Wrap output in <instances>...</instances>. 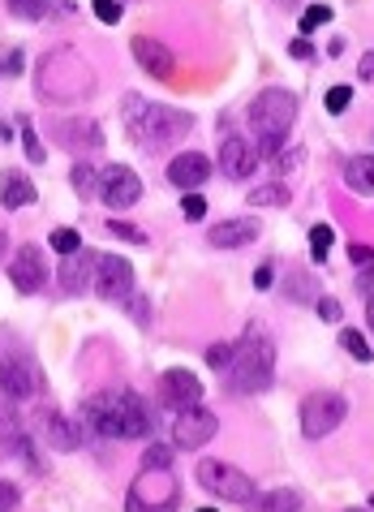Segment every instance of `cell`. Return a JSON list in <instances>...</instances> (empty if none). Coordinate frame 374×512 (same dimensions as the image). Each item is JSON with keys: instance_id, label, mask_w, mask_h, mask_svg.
Listing matches in <instances>:
<instances>
[{"instance_id": "obj_26", "label": "cell", "mask_w": 374, "mask_h": 512, "mask_svg": "<svg viewBox=\"0 0 374 512\" xmlns=\"http://www.w3.org/2000/svg\"><path fill=\"white\" fill-rule=\"evenodd\" d=\"M74 190H78V198H86V203H91V198H99V173L91 164H74Z\"/></svg>"}, {"instance_id": "obj_17", "label": "cell", "mask_w": 374, "mask_h": 512, "mask_svg": "<svg viewBox=\"0 0 374 512\" xmlns=\"http://www.w3.org/2000/svg\"><path fill=\"white\" fill-rule=\"evenodd\" d=\"M95 263H99V254L95 250H78V254H65V263H61V272H56V280H61V289L65 293H86V284H95Z\"/></svg>"}, {"instance_id": "obj_45", "label": "cell", "mask_w": 374, "mask_h": 512, "mask_svg": "<svg viewBox=\"0 0 374 512\" xmlns=\"http://www.w3.org/2000/svg\"><path fill=\"white\" fill-rule=\"evenodd\" d=\"M289 52H293V61H314V48H310V39H293V44H289Z\"/></svg>"}, {"instance_id": "obj_21", "label": "cell", "mask_w": 374, "mask_h": 512, "mask_svg": "<svg viewBox=\"0 0 374 512\" xmlns=\"http://www.w3.org/2000/svg\"><path fill=\"white\" fill-rule=\"evenodd\" d=\"M43 444H48L52 452H78L82 448V431L69 418L48 414L43 418Z\"/></svg>"}, {"instance_id": "obj_32", "label": "cell", "mask_w": 374, "mask_h": 512, "mask_svg": "<svg viewBox=\"0 0 374 512\" xmlns=\"http://www.w3.org/2000/svg\"><path fill=\"white\" fill-rule=\"evenodd\" d=\"M332 22V9L327 5H310L306 13H301V35H310V31H319V26Z\"/></svg>"}, {"instance_id": "obj_22", "label": "cell", "mask_w": 374, "mask_h": 512, "mask_svg": "<svg viewBox=\"0 0 374 512\" xmlns=\"http://www.w3.org/2000/svg\"><path fill=\"white\" fill-rule=\"evenodd\" d=\"M344 186L357 194H374V155H349L344 160Z\"/></svg>"}, {"instance_id": "obj_37", "label": "cell", "mask_w": 374, "mask_h": 512, "mask_svg": "<svg viewBox=\"0 0 374 512\" xmlns=\"http://www.w3.org/2000/svg\"><path fill=\"white\" fill-rule=\"evenodd\" d=\"M181 211H185V220H203V216H207V203H203V194H194V190H190V194L181 198Z\"/></svg>"}, {"instance_id": "obj_27", "label": "cell", "mask_w": 374, "mask_h": 512, "mask_svg": "<svg viewBox=\"0 0 374 512\" xmlns=\"http://www.w3.org/2000/svg\"><path fill=\"white\" fill-rule=\"evenodd\" d=\"M284 203H289V190H284L280 181H271V186L250 190V207H284Z\"/></svg>"}, {"instance_id": "obj_42", "label": "cell", "mask_w": 374, "mask_h": 512, "mask_svg": "<svg viewBox=\"0 0 374 512\" xmlns=\"http://www.w3.org/2000/svg\"><path fill=\"white\" fill-rule=\"evenodd\" d=\"M13 508H18V487L0 478V512H13Z\"/></svg>"}, {"instance_id": "obj_47", "label": "cell", "mask_w": 374, "mask_h": 512, "mask_svg": "<svg viewBox=\"0 0 374 512\" xmlns=\"http://www.w3.org/2000/svg\"><path fill=\"white\" fill-rule=\"evenodd\" d=\"M349 259H353L357 267H366V263L374 259V246H349Z\"/></svg>"}, {"instance_id": "obj_16", "label": "cell", "mask_w": 374, "mask_h": 512, "mask_svg": "<svg viewBox=\"0 0 374 512\" xmlns=\"http://www.w3.org/2000/svg\"><path fill=\"white\" fill-rule=\"evenodd\" d=\"M207 177H211V160H207L203 151H181V155H172V164H168V181H172L177 190L190 194V190L203 186Z\"/></svg>"}, {"instance_id": "obj_49", "label": "cell", "mask_w": 374, "mask_h": 512, "mask_svg": "<svg viewBox=\"0 0 374 512\" xmlns=\"http://www.w3.org/2000/svg\"><path fill=\"white\" fill-rule=\"evenodd\" d=\"M366 319H370V332H374V293L366 297Z\"/></svg>"}, {"instance_id": "obj_31", "label": "cell", "mask_w": 374, "mask_h": 512, "mask_svg": "<svg viewBox=\"0 0 374 512\" xmlns=\"http://www.w3.org/2000/svg\"><path fill=\"white\" fill-rule=\"evenodd\" d=\"M5 5H9L13 13H18V18H26V22H39L43 13H48L52 0H5Z\"/></svg>"}, {"instance_id": "obj_53", "label": "cell", "mask_w": 374, "mask_h": 512, "mask_svg": "<svg viewBox=\"0 0 374 512\" xmlns=\"http://www.w3.org/2000/svg\"><path fill=\"white\" fill-rule=\"evenodd\" d=\"M0 78H5V69H0Z\"/></svg>"}, {"instance_id": "obj_52", "label": "cell", "mask_w": 374, "mask_h": 512, "mask_svg": "<svg viewBox=\"0 0 374 512\" xmlns=\"http://www.w3.org/2000/svg\"><path fill=\"white\" fill-rule=\"evenodd\" d=\"M349 512H366V508H349Z\"/></svg>"}, {"instance_id": "obj_25", "label": "cell", "mask_w": 374, "mask_h": 512, "mask_svg": "<svg viewBox=\"0 0 374 512\" xmlns=\"http://www.w3.org/2000/svg\"><path fill=\"white\" fill-rule=\"evenodd\" d=\"M18 134H22L26 160H31V164H43V160H48V151H43V142H39V134H35V125H31V117H18Z\"/></svg>"}, {"instance_id": "obj_50", "label": "cell", "mask_w": 374, "mask_h": 512, "mask_svg": "<svg viewBox=\"0 0 374 512\" xmlns=\"http://www.w3.org/2000/svg\"><path fill=\"white\" fill-rule=\"evenodd\" d=\"M0 254H5V233H0Z\"/></svg>"}, {"instance_id": "obj_2", "label": "cell", "mask_w": 374, "mask_h": 512, "mask_svg": "<svg viewBox=\"0 0 374 512\" xmlns=\"http://www.w3.org/2000/svg\"><path fill=\"white\" fill-rule=\"evenodd\" d=\"M121 112H125L129 138H134L138 147H147V151L172 147V142H181L185 134H190V125H194L190 112L168 108V104H151V99H142V95H125Z\"/></svg>"}, {"instance_id": "obj_51", "label": "cell", "mask_w": 374, "mask_h": 512, "mask_svg": "<svg viewBox=\"0 0 374 512\" xmlns=\"http://www.w3.org/2000/svg\"><path fill=\"white\" fill-rule=\"evenodd\" d=\"M198 512H215V508H198Z\"/></svg>"}, {"instance_id": "obj_19", "label": "cell", "mask_w": 374, "mask_h": 512, "mask_svg": "<svg viewBox=\"0 0 374 512\" xmlns=\"http://www.w3.org/2000/svg\"><path fill=\"white\" fill-rule=\"evenodd\" d=\"M129 48H134V61L142 65V69H147V74L151 78H172V65H177V61H172V52L160 44V39H147V35H138L134 39V44H129Z\"/></svg>"}, {"instance_id": "obj_43", "label": "cell", "mask_w": 374, "mask_h": 512, "mask_svg": "<svg viewBox=\"0 0 374 512\" xmlns=\"http://www.w3.org/2000/svg\"><path fill=\"white\" fill-rule=\"evenodd\" d=\"M13 435H18V426H13V414H9V401H0V439H5V444H9V439Z\"/></svg>"}, {"instance_id": "obj_34", "label": "cell", "mask_w": 374, "mask_h": 512, "mask_svg": "<svg viewBox=\"0 0 374 512\" xmlns=\"http://www.w3.org/2000/svg\"><path fill=\"white\" fill-rule=\"evenodd\" d=\"M108 233L112 237H125V241H134V246H147V233L134 229V224H125V220H108Z\"/></svg>"}, {"instance_id": "obj_13", "label": "cell", "mask_w": 374, "mask_h": 512, "mask_svg": "<svg viewBox=\"0 0 374 512\" xmlns=\"http://www.w3.org/2000/svg\"><path fill=\"white\" fill-rule=\"evenodd\" d=\"M160 396H164L168 409L185 414V409L203 405V379L190 375L185 366H172V371H164V379H160Z\"/></svg>"}, {"instance_id": "obj_28", "label": "cell", "mask_w": 374, "mask_h": 512, "mask_svg": "<svg viewBox=\"0 0 374 512\" xmlns=\"http://www.w3.org/2000/svg\"><path fill=\"white\" fill-rule=\"evenodd\" d=\"M332 241H336L332 224H314V229H310V259L314 263H327V250H332Z\"/></svg>"}, {"instance_id": "obj_54", "label": "cell", "mask_w": 374, "mask_h": 512, "mask_svg": "<svg viewBox=\"0 0 374 512\" xmlns=\"http://www.w3.org/2000/svg\"><path fill=\"white\" fill-rule=\"evenodd\" d=\"M370 504H374V495H370Z\"/></svg>"}, {"instance_id": "obj_14", "label": "cell", "mask_w": 374, "mask_h": 512, "mask_svg": "<svg viewBox=\"0 0 374 512\" xmlns=\"http://www.w3.org/2000/svg\"><path fill=\"white\" fill-rule=\"evenodd\" d=\"M220 168H224V177H233V181H250L258 168V151L241 134H228L224 125H220Z\"/></svg>"}, {"instance_id": "obj_39", "label": "cell", "mask_w": 374, "mask_h": 512, "mask_svg": "<svg viewBox=\"0 0 374 512\" xmlns=\"http://www.w3.org/2000/svg\"><path fill=\"white\" fill-rule=\"evenodd\" d=\"M314 310H319V319H332V323H340V315H344L336 297H319V302H314Z\"/></svg>"}, {"instance_id": "obj_30", "label": "cell", "mask_w": 374, "mask_h": 512, "mask_svg": "<svg viewBox=\"0 0 374 512\" xmlns=\"http://www.w3.org/2000/svg\"><path fill=\"white\" fill-rule=\"evenodd\" d=\"M314 293H319V289H314L310 276H293L289 284H284V297H289V302H319Z\"/></svg>"}, {"instance_id": "obj_15", "label": "cell", "mask_w": 374, "mask_h": 512, "mask_svg": "<svg viewBox=\"0 0 374 512\" xmlns=\"http://www.w3.org/2000/svg\"><path fill=\"white\" fill-rule=\"evenodd\" d=\"M9 280L18 293H39L48 284V263H43L39 246H18V254L9 263Z\"/></svg>"}, {"instance_id": "obj_48", "label": "cell", "mask_w": 374, "mask_h": 512, "mask_svg": "<svg viewBox=\"0 0 374 512\" xmlns=\"http://www.w3.org/2000/svg\"><path fill=\"white\" fill-rule=\"evenodd\" d=\"M254 284H258V289H267V284H271V267H258V272H254Z\"/></svg>"}, {"instance_id": "obj_9", "label": "cell", "mask_w": 374, "mask_h": 512, "mask_svg": "<svg viewBox=\"0 0 374 512\" xmlns=\"http://www.w3.org/2000/svg\"><path fill=\"white\" fill-rule=\"evenodd\" d=\"M215 431H220V418H215L211 409L194 405V409H185V414H177V426H172V448L198 452L203 444H211Z\"/></svg>"}, {"instance_id": "obj_3", "label": "cell", "mask_w": 374, "mask_h": 512, "mask_svg": "<svg viewBox=\"0 0 374 512\" xmlns=\"http://www.w3.org/2000/svg\"><path fill=\"white\" fill-rule=\"evenodd\" d=\"M271 379H276V345L258 332H246L233 345V358H228V366H224L228 392L258 396V392L271 388Z\"/></svg>"}, {"instance_id": "obj_24", "label": "cell", "mask_w": 374, "mask_h": 512, "mask_svg": "<svg viewBox=\"0 0 374 512\" xmlns=\"http://www.w3.org/2000/svg\"><path fill=\"white\" fill-rule=\"evenodd\" d=\"M61 142H69V147H82V142L99 147V142H104V134H99V125H91V121H69L65 130H61Z\"/></svg>"}, {"instance_id": "obj_33", "label": "cell", "mask_w": 374, "mask_h": 512, "mask_svg": "<svg viewBox=\"0 0 374 512\" xmlns=\"http://www.w3.org/2000/svg\"><path fill=\"white\" fill-rule=\"evenodd\" d=\"M52 250H56V254H78V250H82V237H78L74 229H56V233H52Z\"/></svg>"}, {"instance_id": "obj_36", "label": "cell", "mask_w": 374, "mask_h": 512, "mask_svg": "<svg viewBox=\"0 0 374 512\" xmlns=\"http://www.w3.org/2000/svg\"><path fill=\"white\" fill-rule=\"evenodd\" d=\"M349 104H353V87H332V91H327V112H336V117H340Z\"/></svg>"}, {"instance_id": "obj_8", "label": "cell", "mask_w": 374, "mask_h": 512, "mask_svg": "<svg viewBox=\"0 0 374 512\" xmlns=\"http://www.w3.org/2000/svg\"><path fill=\"white\" fill-rule=\"evenodd\" d=\"M344 414H349V401L340 392H314L301 401V431L306 439H327L344 422Z\"/></svg>"}, {"instance_id": "obj_1", "label": "cell", "mask_w": 374, "mask_h": 512, "mask_svg": "<svg viewBox=\"0 0 374 512\" xmlns=\"http://www.w3.org/2000/svg\"><path fill=\"white\" fill-rule=\"evenodd\" d=\"M82 431L104 439H147L155 431V418L138 392H95L82 405Z\"/></svg>"}, {"instance_id": "obj_35", "label": "cell", "mask_w": 374, "mask_h": 512, "mask_svg": "<svg viewBox=\"0 0 374 512\" xmlns=\"http://www.w3.org/2000/svg\"><path fill=\"white\" fill-rule=\"evenodd\" d=\"M91 9H95V18L99 22H121V0H91Z\"/></svg>"}, {"instance_id": "obj_40", "label": "cell", "mask_w": 374, "mask_h": 512, "mask_svg": "<svg viewBox=\"0 0 374 512\" xmlns=\"http://www.w3.org/2000/svg\"><path fill=\"white\" fill-rule=\"evenodd\" d=\"M142 465H172V448L168 444H151L147 457H142Z\"/></svg>"}, {"instance_id": "obj_12", "label": "cell", "mask_w": 374, "mask_h": 512, "mask_svg": "<svg viewBox=\"0 0 374 512\" xmlns=\"http://www.w3.org/2000/svg\"><path fill=\"white\" fill-rule=\"evenodd\" d=\"M95 289L108 297V302H125L134 297V267L129 259H117V254H99L95 263Z\"/></svg>"}, {"instance_id": "obj_41", "label": "cell", "mask_w": 374, "mask_h": 512, "mask_svg": "<svg viewBox=\"0 0 374 512\" xmlns=\"http://www.w3.org/2000/svg\"><path fill=\"white\" fill-rule=\"evenodd\" d=\"M22 65H26V56H22V48H9V52H5V61H0V69H5V74H13V78H18V74H22Z\"/></svg>"}, {"instance_id": "obj_18", "label": "cell", "mask_w": 374, "mask_h": 512, "mask_svg": "<svg viewBox=\"0 0 374 512\" xmlns=\"http://www.w3.org/2000/svg\"><path fill=\"white\" fill-rule=\"evenodd\" d=\"M35 198H39V190L26 173H18V168H5V173H0V207L5 211H22V207H31Z\"/></svg>"}, {"instance_id": "obj_44", "label": "cell", "mask_w": 374, "mask_h": 512, "mask_svg": "<svg viewBox=\"0 0 374 512\" xmlns=\"http://www.w3.org/2000/svg\"><path fill=\"white\" fill-rule=\"evenodd\" d=\"M357 289H362L366 297L374 293V259H370L366 267H357Z\"/></svg>"}, {"instance_id": "obj_38", "label": "cell", "mask_w": 374, "mask_h": 512, "mask_svg": "<svg viewBox=\"0 0 374 512\" xmlns=\"http://www.w3.org/2000/svg\"><path fill=\"white\" fill-rule=\"evenodd\" d=\"M228 358H233V345H211V349H207V362H211V371H220V375H224Z\"/></svg>"}, {"instance_id": "obj_11", "label": "cell", "mask_w": 374, "mask_h": 512, "mask_svg": "<svg viewBox=\"0 0 374 512\" xmlns=\"http://www.w3.org/2000/svg\"><path fill=\"white\" fill-rule=\"evenodd\" d=\"M99 198L112 207V211H129L142 198V181L134 168L125 164H108L104 173H99Z\"/></svg>"}, {"instance_id": "obj_23", "label": "cell", "mask_w": 374, "mask_h": 512, "mask_svg": "<svg viewBox=\"0 0 374 512\" xmlns=\"http://www.w3.org/2000/svg\"><path fill=\"white\" fill-rule=\"evenodd\" d=\"M258 512H301V495L289 491V487H280V491H267V495H258Z\"/></svg>"}, {"instance_id": "obj_46", "label": "cell", "mask_w": 374, "mask_h": 512, "mask_svg": "<svg viewBox=\"0 0 374 512\" xmlns=\"http://www.w3.org/2000/svg\"><path fill=\"white\" fill-rule=\"evenodd\" d=\"M357 78H362L366 82V87H370V82H374V48L362 56V65H357Z\"/></svg>"}, {"instance_id": "obj_7", "label": "cell", "mask_w": 374, "mask_h": 512, "mask_svg": "<svg viewBox=\"0 0 374 512\" xmlns=\"http://www.w3.org/2000/svg\"><path fill=\"white\" fill-rule=\"evenodd\" d=\"M198 482H203V491H211L215 500H228V504H254L258 500L254 478L241 474V469L228 465V461H203L198 465Z\"/></svg>"}, {"instance_id": "obj_4", "label": "cell", "mask_w": 374, "mask_h": 512, "mask_svg": "<svg viewBox=\"0 0 374 512\" xmlns=\"http://www.w3.org/2000/svg\"><path fill=\"white\" fill-rule=\"evenodd\" d=\"M293 121H297V95L293 91H280V87H267V91H258L254 95V104H250V130L258 138V160H271L280 147H284V138L293 134Z\"/></svg>"}, {"instance_id": "obj_29", "label": "cell", "mask_w": 374, "mask_h": 512, "mask_svg": "<svg viewBox=\"0 0 374 512\" xmlns=\"http://www.w3.org/2000/svg\"><path fill=\"white\" fill-rule=\"evenodd\" d=\"M340 345H344V353H353V358L362 362V366L370 362V340L357 332V327H344V332H340Z\"/></svg>"}, {"instance_id": "obj_6", "label": "cell", "mask_w": 374, "mask_h": 512, "mask_svg": "<svg viewBox=\"0 0 374 512\" xmlns=\"http://www.w3.org/2000/svg\"><path fill=\"white\" fill-rule=\"evenodd\" d=\"M181 487L172 465H142L125 491V512H177Z\"/></svg>"}, {"instance_id": "obj_10", "label": "cell", "mask_w": 374, "mask_h": 512, "mask_svg": "<svg viewBox=\"0 0 374 512\" xmlns=\"http://www.w3.org/2000/svg\"><path fill=\"white\" fill-rule=\"evenodd\" d=\"M35 392H39V371H35L31 358H18V353L0 358V396H5L9 405L31 401Z\"/></svg>"}, {"instance_id": "obj_5", "label": "cell", "mask_w": 374, "mask_h": 512, "mask_svg": "<svg viewBox=\"0 0 374 512\" xmlns=\"http://www.w3.org/2000/svg\"><path fill=\"white\" fill-rule=\"evenodd\" d=\"M39 95L56 99V104L91 95V69H86L69 48L48 52V56H43V65H39Z\"/></svg>"}, {"instance_id": "obj_20", "label": "cell", "mask_w": 374, "mask_h": 512, "mask_svg": "<svg viewBox=\"0 0 374 512\" xmlns=\"http://www.w3.org/2000/svg\"><path fill=\"white\" fill-rule=\"evenodd\" d=\"M207 237H211V246H215V250H237V246H250V241L258 237V224L246 220V216H237V220L215 224Z\"/></svg>"}]
</instances>
